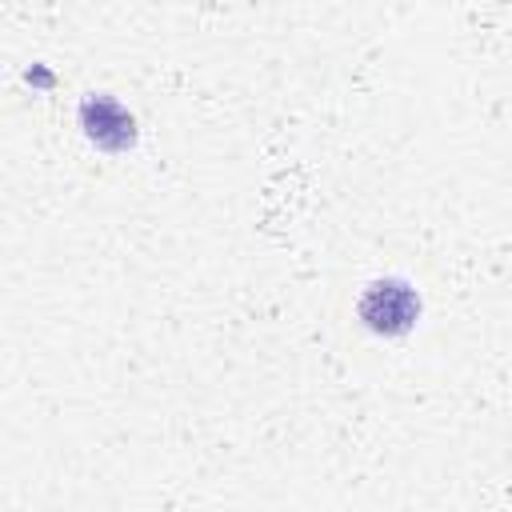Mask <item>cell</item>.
Segmentation results:
<instances>
[{
	"label": "cell",
	"instance_id": "7a4b0ae2",
	"mask_svg": "<svg viewBox=\"0 0 512 512\" xmlns=\"http://www.w3.org/2000/svg\"><path fill=\"white\" fill-rule=\"evenodd\" d=\"M80 128L92 144H100L108 152H124L136 144V116L108 92H92L80 104Z\"/></svg>",
	"mask_w": 512,
	"mask_h": 512
},
{
	"label": "cell",
	"instance_id": "6da1fadb",
	"mask_svg": "<svg viewBox=\"0 0 512 512\" xmlns=\"http://www.w3.org/2000/svg\"><path fill=\"white\" fill-rule=\"evenodd\" d=\"M356 312H360L364 328H372L380 336H400L420 316V292L400 276H384V280H372L360 292Z\"/></svg>",
	"mask_w": 512,
	"mask_h": 512
}]
</instances>
